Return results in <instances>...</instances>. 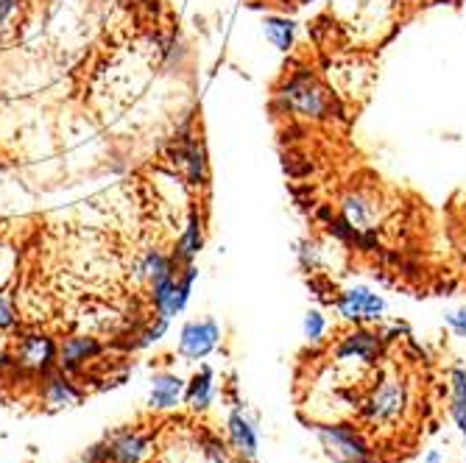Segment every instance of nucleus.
Masks as SVG:
<instances>
[{"label":"nucleus","instance_id":"1","mask_svg":"<svg viewBox=\"0 0 466 463\" xmlns=\"http://www.w3.org/2000/svg\"><path fill=\"white\" fill-rule=\"evenodd\" d=\"M279 101L288 112L302 115V117H327V112L332 106L329 93L321 87V84H316L313 75L290 78L279 93Z\"/></svg>","mask_w":466,"mask_h":463},{"label":"nucleus","instance_id":"2","mask_svg":"<svg viewBox=\"0 0 466 463\" xmlns=\"http://www.w3.org/2000/svg\"><path fill=\"white\" fill-rule=\"evenodd\" d=\"M196 277H198V271L190 263L182 268V274H167V277L157 279L151 285V302H154L157 316H162L167 321H171L174 316H179L190 302V290H193Z\"/></svg>","mask_w":466,"mask_h":463},{"label":"nucleus","instance_id":"3","mask_svg":"<svg viewBox=\"0 0 466 463\" xmlns=\"http://www.w3.org/2000/svg\"><path fill=\"white\" fill-rule=\"evenodd\" d=\"M405 405H408L405 386L400 380H394V377H389V380L374 386V391L363 399L360 416L371 428H383V425L397 422V418L402 416V410H405Z\"/></svg>","mask_w":466,"mask_h":463},{"label":"nucleus","instance_id":"4","mask_svg":"<svg viewBox=\"0 0 466 463\" xmlns=\"http://www.w3.org/2000/svg\"><path fill=\"white\" fill-rule=\"evenodd\" d=\"M319 444L335 463H369L371 449L366 438L350 425H316Z\"/></svg>","mask_w":466,"mask_h":463},{"label":"nucleus","instance_id":"5","mask_svg":"<svg viewBox=\"0 0 466 463\" xmlns=\"http://www.w3.org/2000/svg\"><path fill=\"white\" fill-rule=\"evenodd\" d=\"M338 305V313H341L347 321H355V324H366V321H380L386 313V302L383 297H377L374 290L369 287H350L344 290L341 297L335 299Z\"/></svg>","mask_w":466,"mask_h":463},{"label":"nucleus","instance_id":"6","mask_svg":"<svg viewBox=\"0 0 466 463\" xmlns=\"http://www.w3.org/2000/svg\"><path fill=\"white\" fill-rule=\"evenodd\" d=\"M221 341V327L213 318L204 321H190L182 327L179 335V355L187 360H204L207 355H213Z\"/></svg>","mask_w":466,"mask_h":463},{"label":"nucleus","instance_id":"7","mask_svg":"<svg viewBox=\"0 0 466 463\" xmlns=\"http://www.w3.org/2000/svg\"><path fill=\"white\" fill-rule=\"evenodd\" d=\"M59 357V349L54 344V338H48V335H42V332H31L25 335V338L17 344V355L15 360L28 368V371H48Z\"/></svg>","mask_w":466,"mask_h":463},{"label":"nucleus","instance_id":"8","mask_svg":"<svg viewBox=\"0 0 466 463\" xmlns=\"http://www.w3.org/2000/svg\"><path fill=\"white\" fill-rule=\"evenodd\" d=\"M174 156H177V165H179L182 176L187 179V185H193V187L207 185L209 171H207V154H204L201 143H196L193 137H177Z\"/></svg>","mask_w":466,"mask_h":463},{"label":"nucleus","instance_id":"9","mask_svg":"<svg viewBox=\"0 0 466 463\" xmlns=\"http://www.w3.org/2000/svg\"><path fill=\"white\" fill-rule=\"evenodd\" d=\"M380 355H383V344H380L377 335L366 329H355L335 349V357L341 363H363V366H374Z\"/></svg>","mask_w":466,"mask_h":463},{"label":"nucleus","instance_id":"10","mask_svg":"<svg viewBox=\"0 0 466 463\" xmlns=\"http://www.w3.org/2000/svg\"><path fill=\"white\" fill-rule=\"evenodd\" d=\"M227 428H229V441H232V447H235L243 458H258V447H260V441H258V428H254V422H251V418H248L240 408H235V410L229 413Z\"/></svg>","mask_w":466,"mask_h":463},{"label":"nucleus","instance_id":"11","mask_svg":"<svg viewBox=\"0 0 466 463\" xmlns=\"http://www.w3.org/2000/svg\"><path fill=\"white\" fill-rule=\"evenodd\" d=\"M101 344L96 338H87V335H76V338H67L62 347H59V357L56 363L65 368V371H73L78 368L81 363H87L90 357L101 355Z\"/></svg>","mask_w":466,"mask_h":463},{"label":"nucleus","instance_id":"12","mask_svg":"<svg viewBox=\"0 0 466 463\" xmlns=\"http://www.w3.org/2000/svg\"><path fill=\"white\" fill-rule=\"evenodd\" d=\"M185 394V380L177 374H157L151 380V394H148V408L154 410H167L174 408Z\"/></svg>","mask_w":466,"mask_h":463},{"label":"nucleus","instance_id":"13","mask_svg":"<svg viewBox=\"0 0 466 463\" xmlns=\"http://www.w3.org/2000/svg\"><path fill=\"white\" fill-rule=\"evenodd\" d=\"M201 246H204V226H201V216H198V213H190L187 226H185V232L179 235L177 248H174V263H177V266H190V263L198 257Z\"/></svg>","mask_w":466,"mask_h":463},{"label":"nucleus","instance_id":"14","mask_svg":"<svg viewBox=\"0 0 466 463\" xmlns=\"http://www.w3.org/2000/svg\"><path fill=\"white\" fill-rule=\"evenodd\" d=\"M42 397H46V405L51 410H62V408H73L81 402L78 388L67 380L65 374H51L46 380V388H42Z\"/></svg>","mask_w":466,"mask_h":463},{"label":"nucleus","instance_id":"15","mask_svg":"<svg viewBox=\"0 0 466 463\" xmlns=\"http://www.w3.org/2000/svg\"><path fill=\"white\" fill-rule=\"evenodd\" d=\"M213 397H216V371L209 368V366H204V368L193 377V380L187 383V388H185V402H187L193 410H204V408H209Z\"/></svg>","mask_w":466,"mask_h":463},{"label":"nucleus","instance_id":"16","mask_svg":"<svg viewBox=\"0 0 466 463\" xmlns=\"http://www.w3.org/2000/svg\"><path fill=\"white\" fill-rule=\"evenodd\" d=\"M25 0H0V48H9L20 36Z\"/></svg>","mask_w":466,"mask_h":463},{"label":"nucleus","instance_id":"17","mask_svg":"<svg viewBox=\"0 0 466 463\" xmlns=\"http://www.w3.org/2000/svg\"><path fill=\"white\" fill-rule=\"evenodd\" d=\"M146 452H148V441L137 433H120L109 444V455L117 463H140Z\"/></svg>","mask_w":466,"mask_h":463},{"label":"nucleus","instance_id":"18","mask_svg":"<svg viewBox=\"0 0 466 463\" xmlns=\"http://www.w3.org/2000/svg\"><path fill=\"white\" fill-rule=\"evenodd\" d=\"M167 274H177V263H174V257L159 255L157 248L146 251V255L140 257V263H137V279H143L148 285H154L157 279H162Z\"/></svg>","mask_w":466,"mask_h":463},{"label":"nucleus","instance_id":"19","mask_svg":"<svg viewBox=\"0 0 466 463\" xmlns=\"http://www.w3.org/2000/svg\"><path fill=\"white\" fill-rule=\"evenodd\" d=\"M450 416L452 422L461 428V433H466V371L463 368H452L450 374Z\"/></svg>","mask_w":466,"mask_h":463},{"label":"nucleus","instance_id":"20","mask_svg":"<svg viewBox=\"0 0 466 463\" xmlns=\"http://www.w3.org/2000/svg\"><path fill=\"white\" fill-rule=\"evenodd\" d=\"M266 36L271 39V45L279 51H290L293 45V23L285 17H268L266 20Z\"/></svg>","mask_w":466,"mask_h":463},{"label":"nucleus","instance_id":"21","mask_svg":"<svg viewBox=\"0 0 466 463\" xmlns=\"http://www.w3.org/2000/svg\"><path fill=\"white\" fill-rule=\"evenodd\" d=\"M302 329H305V338L310 344H319L324 338V332H327V318L319 313V310H310L302 321Z\"/></svg>","mask_w":466,"mask_h":463},{"label":"nucleus","instance_id":"22","mask_svg":"<svg viewBox=\"0 0 466 463\" xmlns=\"http://www.w3.org/2000/svg\"><path fill=\"white\" fill-rule=\"evenodd\" d=\"M167 332V318H162V316H157L140 335H137V344L135 347H151V344H157V341H162V335Z\"/></svg>","mask_w":466,"mask_h":463},{"label":"nucleus","instance_id":"23","mask_svg":"<svg viewBox=\"0 0 466 463\" xmlns=\"http://www.w3.org/2000/svg\"><path fill=\"white\" fill-rule=\"evenodd\" d=\"M15 321H17V316H15V307H12V302H9L6 293L0 290V329H9V327H15Z\"/></svg>","mask_w":466,"mask_h":463},{"label":"nucleus","instance_id":"24","mask_svg":"<svg viewBox=\"0 0 466 463\" xmlns=\"http://www.w3.org/2000/svg\"><path fill=\"white\" fill-rule=\"evenodd\" d=\"M447 324H450V329L458 335V338H466V307L452 310V313L447 316Z\"/></svg>","mask_w":466,"mask_h":463},{"label":"nucleus","instance_id":"25","mask_svg":"<svg viewBox=\"0 0 466 463\" xmlns=\"http://www.w3.org/2000/svg\"><path fill=\"white\" fill-rule=\"evenodd\" d=\"M425 463H444V455H441L439 449H431V452L425 455Z\"/></svg>","mask_w":466,"mask_h":463},{"label":"nucleus","instance_id":"26","mask_svg":"<svg viewBox=\"0 0 466 463\" xmlns=\"http://www.w3.org/2000/svg\"><path fill=\"white\" fill-rule=\"evenodd\" d=\"M4 366H9V357H6L4 352H0V368H4Z\"/></svg>","mask_w":466,"mask_h":463},{"label":"nucleus","instance_id":"27","mask_svg":"<svg viewBox=\"0 0 466 463\" xmlns=\"http://www.w3.org/2000/svg\"><path fill=\"white\" fill-rule=\"evenodd\" d=\"M463 436H466V433H463ZM463 463H466V460H463Z\"/></svg>","mask_w":466,"mask_h":463}]
</instances>
